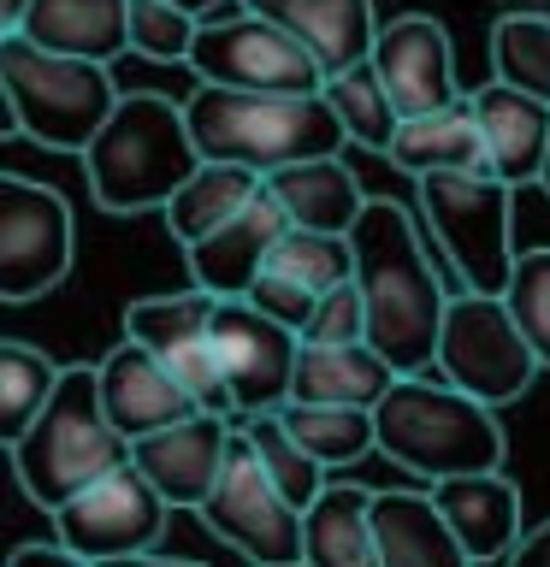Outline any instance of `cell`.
Masks as SVG:
<instances>
[{
    "label": "cell",
    "instance_id": "cell-7",
    "mask_svg": "<svg viewBox=\"0 0 550 567\" xmlns=\"http://www.w3.org/2000/svg\"><path fill=\"white\" fill-rule=\"evenodd\" d=\"M420 225L432 248L450 260L456 290L503 296L515 278V189L491 172H450L420 177Z\"/></svg>",
    "mask_w": 550,
    "mask_h": 567
},
{
    "label": "cell",
    "instance_id": "cell-8",
    "mask_svg": "<svg viewBox=\"0 0 550 567\" xmlns=\"http://www.w3.org/2000/svg\"><path fill=\"white\" fill-rule=\"evenodd\" d=\"M438 379L468 390L473 402L486 408H503V402H521L532 379H539V354L515 326L509 301L503 296H473L461 290L444 313V337H438Z\"/></svg>",
    "mask_w": 550,
    "mask_h": 567
},
{
    "label": "cell",
    "instance_id": "cell-27",
    "mask_svg": "<svg viewBox=\"0 0 550 567\" xmlns=\"http://www.w3.org/2000/svg\"><path fill=\"white\" fill-rule=\"evenodd\" d=\"M403 372L385 361L379 349L355 343V349H308L302 343L296 361V396L291 402H314V408H379L397 390Z\"/></svg>",
    "mask_w": 550,
    "mask_h": 567
},
{
    "label": "cell",
    "instance_id": "cell-38",
    "mask_svg": "<svg viewBox=\"0 0 550 567\" xmlns=\"http://www.w3.org/2000/svg\"><path fill=\"white\" fill-rule=\"evenodd\" d=\"M243 301H248L255 313H266L273 326L296 331V337L308 331V319H314V308H319V296H314V290H302V284H296V278H284V272H261V284H255V290H248Z\"/></svg>",
    "mask_w": 550,
    "mask_h": 567
},
{
    "label": "cell",
    "instance_id": "cell-12",
    "mask_svg": "<svg viewBox=\"0 0 550 567\" xmlns=\"http://www.w3.org/2000/svg\"><path fill=\"white\" fill-rule=\"evenodd\" d=\"M202 520L248 567H302V508L284 503V491L266 478L243 432L231 437V461L220 473V491L207 496Z\"/></svg>",
    "mask_w": 550,
    "mask_h": 567
},
{
    "label": "cell",
    "instance_id": "cell-3",
    "mask_svg": "<svg viewBox=\"0 0 550 567\" xmlns=\"http://www.w3.org/2000/svg\"><path fill=\"white\" fill-rule=\"evenodd\" d=\"M195 154L213 166H243L273 177L302 159H332L344 148V124L326 95H243V89H195L184 101Z\"/></svg>",
    "mask_w": 550,
    "mask_h": 567
},
{
    "label": "cell",
    "instance_id": "cell-39",
    "mask_svg": "<svg viewBox=\"0 0 550 567\" xmlns=\"http://www.w3.org/2000/svg\"><path fill=\"white\" fill-rule=\"evenodd\" d=\"M7 567H89L83 556H71L60 538H42V544H18Z\"/></svg>",
    "mask_w": 550,
    "mask_h": 567
},
{
    "label": "cell",
    "instance_id": "cell-18",
    "mask_svg": "<svg viewBox=\"0 0 550 567\" xmlns=\"http://www.w3.org/2000/svg\"><path fill=\"white\" fill-rule=\"evenodd\" d=\"M291 213H284L273 202V189H261V202L237 213L220 237H207V243H195L184 266H190V284L195 290H207V296H220V301H243L248 290L261 284V272L273 266L278 255V243L291 237Z\"/></svg>",
    "mask_w": 550,
    "mask_h": 567
},
{
    "label": "cell",
    "instance_id": "cell-15",
    "mask_svg": "<svg viewBox=\"0 0 550 567\" xmlns=\"http://www.w3.org/2000/svg\"><path fill=\"white\" fill-rule=\"evenodd\" d=\"M373 71L379 83L390 89L403 118H432V113H450L461 106L456 83V48H450V30L438 24L432 12H397L379 24V42H373Z\"/></svg>",
    "mask_w": 550,
    "mask_h": 567
},
{
    "label": "cell",
    "instance_id": "cell-14",
    "mask_svg": "<svg viewBox=\"0 0 550 567\" xmlns=\"http://www.w3.org/2000/svg\"><path fill=\"white\" fill-rule=\"evenodd\" d=\"M213 343H220V367L237 402V420L248 414H284L296 396V361H302V337L273 326L266 313H255L248 301H220L213 319Z\"/></svg>",
    "mask_w": 550,
    "mask_h": 567
},
{
    "label": "cell",
    "instance_id": "cell-36",
    "mask_svg": "<svg viewBox=\"0 0 550 567\" xmlns=\"http://www.w3.org/2000/svg\"><path fill=\"white\" fill-rule=\"evenodd\" d=\"M503 301H509L521 337L532 343V354H539V367L550 372V248H521Z\"/></svg>",
    "mask_w": 550,
    "mask_h": 567
},
{
    "label": "cell",
    "instance_id": "cell-40",
    "mask_svg": "<svg viewBox=\"0 0 550 567\" xmlns=\"http://www.w3.org/2000/svg\"><path fill=\"white\" fill-rule=\"evenodd\" d=\"M503 567H550V520H539V526H527V538H521V549L503 561Z\"/></svg>",
    "mask_w": 550,
    "mask_h": 567
},
{
    "label": "cell",
    "instance_id": "cell-33",
    "mask_svg": "<svg viewBox=\"0 0 550 567\" xmlns=\"http://www.w3.org/2000/svg\"><path fill=\"white\" fill-rule=\"evenodd\" d=\"M491 78L550 106V12H503L491 24Z\"/></svg>",
    "mask_w": 550,
    "mask_h": 567
},
{
    "label": "cell",
    "instance_id": "cell-11",
    "mask_svg": "<svg viewBox=\"0 0 550 567\" xmlns=\"http://www.w3.org/2000/svg\"><path fill=\"white\" fill-rule=\"evenodd\" d=\"M78 260V219L65 195L35 177H0V301L24 308L60 290Z\"/></svg>",
    "mask_w": 550,
    "mask_h": 567
},
{
    "label": "cell",
    "instance_id": "cell-13",
    "mask_svg": "<svg viewBox=\"0 0 550 567\" xmlns=\"http://www.w3.org/2000/svg\"><path fill=\"white\" fill-rule=\"evenodd\" d=\"M166 496H160L149 478L131 467L106 473L101 485H89L78 503H65L53 514V538H60L71 556H83L89 567L106 561H131V556H154L160 538H166Z\"/></svg>",
    "mask_w": 550,
    "mask_h": 567
},
{
    "label": "cell",
    "instance_id": "cell-17",
    "mask_svg": "<svg viewBox=\"0 0 550 567\" xmlns=\"http://www.w3.org/2000/svg\"><path fill=\"white\" fill-rule=\"evenodd\" d=\"M95 379H101L106 420L119 425V437L131 443V450H136L142 437L166 432V425H184L190 414H202L190 390L177 384L142 343H131V337H119V343L101 354V361H95Z\"/></svg>",
    "mask_w": 550,
    "mask_h": 567
},
{
    "label": "cell",
    "instance_id": "cell-41",
    "mask_svg": "<svg viewBox=\"0 0 550 567\" xmlns=\"http://www.w3.org/2000/svg\"><path fill=\"white\" fill-rule=\"evenodd\" d=\"M30 7H35V0H0V35H12L18 24H24Z\"/></svg>",
    "mask_w": 550,
    "mask_h": 567
},
{
    "label": "cell",
    "instance_id": "cell-44",
    "mask_svg": "<svg viewBox=\"0 0 550 567\" xmlns=\"http://www.w3.org/2000/svg\"><path fill=\"white\" fill-rule=\"evenodd\" d=\"M539 189L550 195V154H544V177H539Z\"/></svg>",
    "mask_w": 550,
    "mask_h": 567
},
{
    "label": "cell",
    "instance_id": "cell-10",
    "mask_svg": "<svg viewBox=\"0 0 550 567\" xmlns=\"http://www.w3.org/2000/svg\"><path fill=\"white\" fill-rule=\"evenodd\" d=\"M213 319H220V296L184 284V290H166V296H136L124 308V337L149 349L195 396L202 414L237 420V402H231V384L220 367V343H213Z\"/></svg>",
    "mask_w": 550,
    "mask_h": 567
},
{
    "label": "cell",
    "instance_id": "cell-24",
    "mask_svg": "<svg viewBox=\"0 0 550 567\" xmlns=\"http://www.w3.org/2000/svg\"><path fill=\"white\" fill-rule=\"evenodd\" d=\"M379 491L332 478L326 496L302 514V567H379V532H373Z\"/></svg>",
    "mask_w": 550,
    "mask_h": 567
},
{
    "label": "cell",
    "instance_id": "cell-21",
    "mask_svg": "<svg viewBox=\"0 0 550 567\" xmlns=\"http://www.w3.org/2000/svg\"><path fill=\"white\" fill-rule=\"evenodd\" d=\"M468 101H473L479 136H486V154H491V177H503L509 189H539L544 154H550V106L497 78L479 83Z\"/></svg>",
    "mask_w": 550,
    "mask_h": 567
},
{
    "label": "cell",
    "instance_id": "cell-2",
    "mask_svg": "<svg viewBox=\"0 0 550 567\" xmlns=\"http://www.w3.org/2000/svg\"><path fill=\"white\" fill-rule=\"evenodd\" d=\"M195 172H202V154H195L184 101L160 95V89L124 95L83 154L89 195L101 213H119V219L124 213H166Z\"/></svg>",
    "mask_w": 550,
    "mask_h": 567
},
{
    "label": "cell",
    "instance_id": "cell-4",
    "mask_svg": "<svg viewBox=\"0 0 550 567\" xmlns=\"http://www.w3.org/2000/svg\"><path fill=\"white\" fill-rule=\"evenodd\" d=\"M373 425H379V455H390L403 473H420L426 485L468 473H503L509 455L497 408L444 384L438 372L397 379V390L373 408Z\"/></svg>",
    "mask_w": 550,
    "mask_h": 567
},
{
    "label": "cell",
    "instance_id": "cell-42",
    "mask_svg": "<svg viewBox=\"0 0 550 567\" xmlns=\"http://www.w3.org/2000/svg\"><path fill=\"white\" fill-rule=\"evenodd\" d=\"M106 567H202V561H177V556H131V561H106Z\"/></svg>",
    "mask_w": 550,
    "mask_h": 567
},
{
    "label": "cell",
    "instance_id": "cell-1",
    "mask_svg": "<svg viewBox=\"0 0 550 567\" xmlns=\"http://www.w3.org/2000/svg\"><path fill=\"white\" fill-rule=\"evenodd\" d=\"M355 243V284L367 301V349H379L403 379L438 367V337H444V313L461 296L456 278H444L426 260V225L390 195H373L361 225L349 230Z\"/></svg>",
    "mask_w": 550,
    "mask_h": 567
},
{
    "label": "cell",
    "instance_id": "cell-26",
    "mask_svg": "<svg viewBox=\"0 0 550 567\" xmlns=\"http://www.w3.org/2000/svg\"><path fill=\"white\" fill-rule=\"evenodd\" d=\"M385 159L403 177H415V184L420 177H450V172H491L473 101L450 106V113H432V118H403V131H397Z\"/></svg>",
    "mask_w": 550,
    "mask_h": 567
},
{
    "label": "cell",
    "instance_id": "cell-19",
    "mask_svg": "<svg viewBox=\"0 0 550 567\" xmlns=\"http://www.w3.org/2000/svg\"><path fill=\"white\" fill-rule=\"evenodd\" d=\"M432 508L444 514V526L461 538V549L473 556V567H503L521 549V485L509 473H468V478H438L426 485Z\"/></svg>",
    "mask_w": 550,
    "mask_h": 567
},
{
    "label": "cell",
    "instance_id": "cell-34",
    "mask_svg": "<svg viewBox=\"0 0 550 567\" xmlns=\"http://www.w3.org/2000/svg\"><path fill=\"white\" fill-rule=\"evenodd\" d=\"M266 272H284V278H296L302 290L332 296V290H344V284H355V243L349 237H319V230H291Z\"/></svg>",
    "mask_w": 550,
    "mask_h": 567
},
{
    "label": "cell",
    "instance_id": "cell-32",
    "mask_svg": "<svg viewBox=\"0 0 550 567\" xmlns=\"http://www.w3.org/2000/svg\"><path fill=\"white\" fill-rule=\"evenodd\" d=\"M326 106L337 113V124H344V136L367 154H390V142L403 131V113H397V101H390V89L379 83L373 60L344 71V78H326Z\"/></svg>",
    "mask_w": 550,
    "mask_h": 567
},
{
    "label": "cell",
    "instance_id": "cell-35",
    "mask_svg": "<svg viewBox=\"0 0 550 567\" xmlns=\"http://www.w3.org/2000/svg\"><path fill=\"white\" fill-rule=\"evenodd\" d=\"M195 35H202V18L172 7V0H131V53L160 65H190Z\"/></svg>",
    "mask_w": 550,
    "mask_h": 567
},
{
    "label": "cell",
    "instance_id": "cell-20",
    "mask_svg": "<svg viewBox=\"0 0 550 567\" xmlns=\"http://www.w3.org/2000/svg\"><path fill=\"white\" fill-rule=\"evenodd\" d=\"M266 24L291 30L302 48L326 65V78H344V71L373 60V42H379V12L373 0H237Z\"/></svg>",
    "mask_w": 550,
    "mask_h": 567
},
{
    "label": "cell",
    "instance_id": "cell-29",
    "mask_svg": "<svg viewBox=\"0 0 550 567\" xmlns=\"http://www.w3.org/2000/svg\"><path fill=\"white\" fill-rule=\"evenodd\" d=\"M237 432L248 437V450H255V461L266 467V478L284 491V503H291V508L308 514L319 496H326L332 473L296 443V432L284 425V414H248V420H237Z\"/></svg>",
    "mask_w": 550,
    "mask_h": 567
},
{
    "label": "cell",
    "instance_id": "cell-43",
    "mask_svg": "<svg viewBox=\"0 0 550 567\" xmlns=\"http://www.w3.org/2000/svg\"><path fill=\"white\" fill-rule=\"evenodd\" d=\"M172 7H184V12H195L207 24V12H220V7H231V0H172Z\"/></svg>",
    "mask_w": 550,
    "mask_h": 567
},
{
    "label": "cell",
    "instance_id": "cell-16",
    "mask_svg": "<svg viewBox=\"0 0 550 567\" xmlns=\"http://www.w3.org/2000/svg\"><path fill=\"white\" fill-rule=\"evenodd\" d=\"M231 437H237V420L220 414H190L184 425H166V432L142 437L131 461L149 485L166 496V508H207V496L220 491V473L231 461Z\"/></svg>",
    "mask_w": 550,
    "mask_h": 567
},
{
    "label": "cell",
    "instance_id": "cell-6",
    "mask_svg": "<svg viewBox=\"0 0 550 567\" xmlns=\"http://www.w3.org/2000/svg\"><path fill=\"white\" fill-rule=\"evenodd\" d=\"M119 467H131V443L106 420L95 367H65V379L53 390V402L42 408V420L12 443L18 485H24V496L42 514H60L65 503H78L89 485H101Z\"/></svg>",
    "mask_w": 550,
    "mask_h": 567
},
{
    "label": "cell",
    "instance_id": "cell-25",
    "mask_svg": "<svg viewBox=\"0 0 550 567\" xmlns=\"http://www.w3.org/2000/svg\"><path fill=\"white\" fill-rule=\"evenodd\" d=\"M373 532H379V567H473L426 491H379Z\"/></svg>",
    "mask_w": 550,
    "mask_h": 567
},
{
    "label": "cell",
    "instance_id": "cell-37",
    "mask_svg": "<svg viewBox=\"0 0 550 567\" xmlns=\"http://www.w3.org/2000/svg\"><path fill=\"white\" fill-rule=\"evenodd\" d=\"M308 349H355L367 343V301H361V284H344V290L319 296V308L302 331Z\"/></svg>",
    "mask_w": 550,
    "mask_h": 567
},
{
    "label": "cell",
    "instance_id": "cell-31",
    "mask_svg": "<svg viewBox=\"0 0 550 567\" xmlns=\"http://www.w3.org/2000/svg\"><path fill=\"white\" fill-rule=\"evenodd\" d=\"M60 379H65V367L53 354L18 343V337L0 343V437H7V450L42 420V408L53 402Z\"/></svg>",
    "mask_w": 550,
    "mask_h": 567
},
{
    "label": "cell",
    "instance_id": "cell-9",
    "mask_svg": "<svg viewBox=\"0 0 550 567\" xmlns=\"http://www.w3.org/2000/svg\"><path fill=\"white\" fill-rule=\"evenodd\" d=\"M190 71L202 89H243V95H326V65L291 30L266 24L248 7L207 18L195 35Z\"/></svg>",
    "mask_w": 550,
    "mask_h": 567
},
{
    "label": "cell",
    "instance_id": "cell-23",
    "mask_svg": "<svg viewBox=\"0 0 550 567\" xmlns=\"http://www.w3.org/2000/svg\"><path fill=\"white\" fill-rule=\"evenodd\" d=\"M266 189H273V202L291 213L296 230H319V237H349L355 225H361V213L373 195L361 189V177H355L344 159H302V166H284L266 177Z\"/></svg>",
    "mask_w": 550,
    "mask_h": 567
},
{
    "label": "cell",
    "instance_id": "cell-30",
    "mask_svg": "<svg viewBox=\"0 0 550 567\" xmlns=\"http://www.w3.org/2000/svg\"><path fill=\"white\" fill-rule=\"evenodd\" d=\"M284 425L296 432V443L308 450L326 473H344L355 461H367L379 450V425L367 408H314V402H291Z\"/></svg>",
    "mask_w": 550,
    "mask_h": 567
},
{
    "label": "cell",
    "instance_id": "cell-5",
    "mask_svg": "<svg viewBox=\"0 0 550 567\" xmlns=\"http://www.w3.org/2000/svg\"><path fill=\"white\" fill-rule=\"evenodd\" d=\"M0 95H7V136L53 154H89V142L119 113L124 89L95 60L48 53L30 35H0Z\"/></svg>",
    "mask_w": 550,
    "mask_h": 567
},
{
    "label": "cell",
    "instance_id": "cell-28",
    "mask_svg": "<svg viewBox=\"0 0 550 567\" xmlns=\"http://www.w3.org/2000/svg\"><path fill=\"white\" fill-rule=\"evenodd\" d=\"M261 189H266V177L243 172V166H213V159H202V172H195L190 184L172 195V207H166L172 243L190 255L195 243L220 237L237 213H248V207L261 202Z\"/></svg>",
    "mask_w": 550,
    "mask_h": 567
},
{
    "label": "cell",
    "instance_id": "cell-22",
    "mask_svg": "<svg viewBox=\"0 0 550 567\" xmlns=\"http://www.w3.org/2000/svg\"><path fill=\"white\" fill-rule=\"evenodd\" d=\"M12 35H30L48 53L113 65L131 53V0H35Z\"/></svg>",
    "mask_w": 550,
    "mask_h": 567
}]
</instances>
